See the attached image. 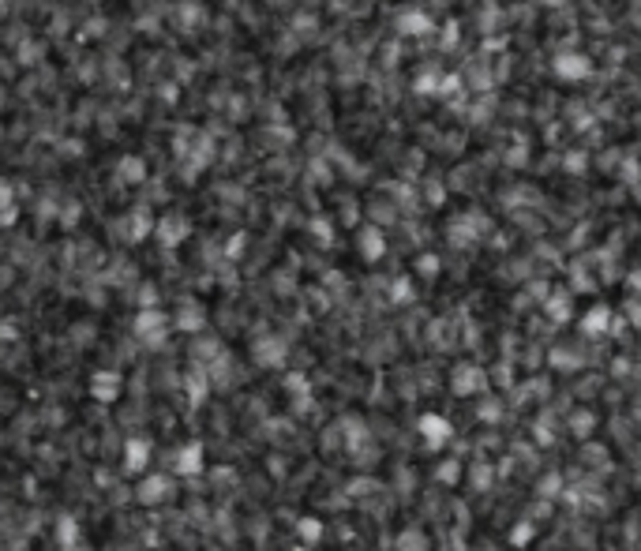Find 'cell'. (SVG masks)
<instances>
[{
  "instance_id": "obj_3",
  "label": "cell",
  "mask_w": 641,
  "mask_h": 551,
  "mask_svg": "<svg viewBox=\"0 0 641 551\" xmlns=\"http://www.w3.org/2000/svg\"><path fill=\"white\" fill-rule=\"evenodd\" d=\"M150 465V443L147 439H128L124 446V469L128 473H143Z\"/></svg>"
},
{
  "instance_id": "obj_9",
  "label": "cell",
  "mask_w": 641,
  "mask_h": 551,
  "mask_svg": "<svg viewBox=\"0 0 641 551\" xmlns=\"http://www.w3.org/2000/svg\"><path fill=\"white\" fill-rule=\"evenodd\" d=\"M19 338V330H15L12 319H0V341H15Z\"/></svg>"
},
{
  "instance_id": "obj_2",
  "label": "cell",
  "mask_w": 641,
  "mask_h": 551,
  "mask_svg": "<svg viewBox=\"0 0 641 551\" xmlns=\"http://www.w3.org/2000/svg\"><path fill=\"white\" fill-rule=\"evenodd\" d=\"M90 397H98V402H117L120 397V375L117 371H94L90 375Z\"/></svg>"
},
{
  "instance_id": "obj_11",
  "label": "cell",
  "mask_w": 641,
  "mask_h": 551,
  "mask_svg": "<svg viewBox=\"0 0 641 551\" xmlns=\"http://www.w3.org/2000/svg\"><path fill=\"white\" fill-rule=\"evenodd\" d=\"M0 4H8V0H0Z\"/></svg>"
},
{
  "instance_id": "obj_8",
  "label": "cell",
  "mask_w": 641,
  "mask_h": 551,
  "mask_svg": "<svg viewBox=\"0 0 641 551\" xmlns=\"http://www.w3.org/2000/svg\"><path fill=\"white\" fill-rule=\"evenodd\" d=\"M162 236H165V241H176V236H184V221H165V225H162Z\"/></svg>"
},
{
  "instance_id": "obj_7",
  "label": "cell",
  "mask_w": 641,
  "mask_h": 551,
  "mask_svg": "<svg viewBox=\"0 0 641 551\" xmlns=\"http://www.w3.org/2000/svg\"><path fill=\"white\" fill-rule=\"evenodd\" d=\"M117 177H120V180H128V184H139L143 177H147V165H143V158H120Z\"/></svg>"
},
{
  "instance_id": "obj_4",
  "label": "cell",
  "mask_w": 641,
  "mask_h": 551,
  "mask_svg": "<svg viewBox=\"0 0 641 551\" xmlns=\"http://www.w3.org/2000/svg\"><path fill=\"white\" fill-rule=\"evenodd\" d=\"M173 469H176V473H184V476L199 473V469H203V446H199V443H188L180 454H176Z\"/></svg>"
},
{
  "instance_id": "obj_5",
  "label": "cell",
  "mask_w": 641,
  "mask_h": 551,
  "mask_svg": "<svg viewBox=\"0 0 641 551\" xmlns=\"http://www.w3.org/2000/svg\"><path fill=\"white\" fill-rule=\"evenodd\" d=\"M139 502H147V506H154V502H162L165 495H169V480L165 476H147V480L139 484Z\"/></svg>"
},
{
  "instance_id": "obj_1",
  "label": "cell",
  "mask_w": 641,
  "mask_h": 551,
  "mask_svg": "<svg viewBox=\"0 0 641 551\" xmlns=\"http://www.w3.org/2000/svg\"><path fill=\"white\" fill-rule=\"evenodd\" d=\"M135 334H139L147 345H162V338H165V315L158 308H143L139 319H135Z\"/></svg>"
},
{
  "instance_id": "obj_6",
  "label": "cell",
  "mask_w": 641,
  "mask_h": 551,
  "mask_svg": "<svg viewBox=\"0 0 641 551\" xmlns=\"http://www.w3.org/2000/svg\"><path fill=\"white\" fill-rule=\"evenodd\" d=\"M57 540H60L64 551H75L79 548V525H75V517L64 514L60 522H57Z\"/></svg>"
},
{
  "instance_id": "obj_10",
  "label": "cell",
  "mask_w": 641,
  "mask_h": 551,
  "mask_svg": "<svg viewBox=\"0 0 641 551\" xmlns=\"http://www.w3.org/2000/svg\"><path fill=\"white\" fill-rule=\"evenodd\" d=\"M4 206H15V195H12V184L0 177V210H4Z\"/></svg>"
}]
</instances>
